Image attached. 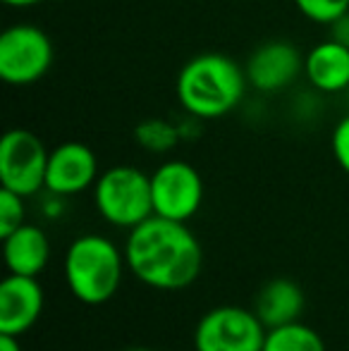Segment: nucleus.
<instances>
[{"label":"nucleus","mask_w":349,"mask_h":351,"mask_svg":"<svg viewBox=\"0 0 349 351\" xmlns=\"http://www.w3.org/2000/svg\"><path fill=\"white\" fill-rule=\"evenodd\" d=\"M125 261L141 285L158 291H180L199 278L204 251L186 222L151 215L130 230Z\"/></svg>","instance_id":"nucleus-1"},{"label":"nucleus","mask_w":349,"mask_h":351,"mask_svg":"<svg viewBox=\"0 0 349 351\" xmlns=\"http://www.w3.org/2000/svg\"><path fill=\"white\" fill-rule=\"evenodd\" d=\"M247 82V72L228 56L204 53L182 67L177 77V98L189 115L213 120L237 108Z\"/></svg>","instance_id":"nucleus-2"},{"label":"nucleus","mask_w":349,"mask_h":351,"mask_svg":"<svg viewBox=\"0 0 349 351\" xmlns=\"http://www.w3.org/2000/svg\"><path fill=\"white\" fill-rule=\"evenodd\" d=\"M154 215L189 222L204 201V182L196 167L184 160H168L151 175Z\"/></svg>","instance_id":"nucleus-8"},{"label":"nucleus","mask_w":349,"mask_h":351,"mask_svg":"<svg viewBox=\"0 0 349 351\" xmlns=\"http://www.w3.org/2000/svg\"><path fill=\"white\" fill-rule=\"evenodd\" d=\"M302 56L287 41H268L254 51L247 65V79L258 91H280L302 72Z\"/></svg>","instance_id":"nucleus-11"},{"label":"nucleus","mask_w":349,"mask_h":351,"mask_svg":"<svg viewBox=\"0 0 349 351\" xmlns=\"http://www.w3.org/2000/svg\"><path fill=\"white\" fill-rule=\"evenodd\" d=\"M304 70L318 91H342L349 86V46L337 38L318 43L304 60Z\"/></svg>","instance_id":"nucleus-14"},{"label":"nucleus","mask_w":349,"mask_h":351,"mask_svg":"<svg viewBox=\"0 0 349 351\" xmlns=\"http://www.w3.org/2000/svg\"><path fill=\"white\" fill-rule=\"evenodd\" d=\"M265 325L256 311L218 306L201 315L194 330L196 351H263Z\"/></svg>","instance_id":"nucleus-5"},{"label":"nucleus","mask_w":349,"mask_h":351,"mask_svg":"<svg viewBox=\"0 0 349 351\" xmlns=\"http://www.w3.org/2000/svg\"><path fill=\"white\" fill-rule=\"evenodd\" d=\"M304 308H306V296L302 287L287 278L270 280L268 285H263L256 296V306H254L265 330L297 323L302 320Z\"/></svg>","instance_id":"nucleus-13"},{"label":"nucleus","mask_w":349,"mask_h":351,"mask_svg":"<svg viewBox=\"0 0 349 351\" xmlns=\"http://www.w3.org/2000/svg\"><path fill=\"white\" fill-rule=\"evenodd\" d=\"M127 268L125 251L103 234H82L67 246L62 273L80 304L103 306L117 294Z\"/></svg>","instance_id":"nucleus-3"},{"label":"nucleus","mask_w":349,"mask_h":351,"mask_svg":"<svg viewBox=\"0 0 349 351\" xmlns=\"http://www.w3.org/2000/svg\"><path fill=\"white\" fill-rule=\"evenodd\" d=\"M98 180L96 153L80 141H67L53 148L48 156L46 189L53 196H72L86 191Z\"/></svg>","instance_id":"nucleus-9"},{"label":"nucleus","mask_w":349,"mask_h":351,"mask_svg":"<svg viewBox=\"0 0 349 351\" xmlns=\"http://www.w3.org/2000/svg\"><path fill=\"white\" fill-rule=\"evenodd\" d=\"M5 5H10V8H32V5L41 3V0H3Z\"/></svg>","instance_id":"nucleus-21"},{"label":"nucleus","mask_w":349,"mask_h":351,"mask_svg":"<svg viewBox=\"0 0 349 351\" xmlns=\"http://www.w3.org/2000/svg\"><path fill=\"white\" fill-rule=\"evenodd\" d=\"M24 225V196L10 189H0V237L12 234Z\"/></svg>","instance_id":"nucleus-17"},{"label":"nucleus","mask_w":349,"mask_h":351,"mask_svg":"<svg viewBox=\"0 0 349 351\" xmlns=\"http://www.w3.org/2000/svg\"><path fill=\"white\" fill-rule=\"evenodd\" d=\"M43 287L38 278L12 275L0 282V332L22 337L43 313Z\"/></svg>","instance_id":"nucleus-10"},{"label":"nucleus","mask_w":349,"mask_h":351,"mask_svg":"<svg viewBox=\"0 0 349 351\" xmlns=\"http://www.w3.org/2000/svg\"><path fill=\"white\" fill-rule=\"evenodd\" d=\"M136 139L141 141V146H146L149 151H168L175 143V130L165 122H144L136 130Z\"/></svg>","instance_id":"nucleus-18"},{"label":"nucleus","mask_w":349,"mask_h":351,"mask_svg":"<svg viewBox=\"0 0 349 351\" xmlns=\"http://www.w3.org/2000/svg\"><path fill=\"white\" fill-rule=\"evenodd\" d=\"M0 351H22L17 335H5L0 332Z\"/></svg>","instance_id":"nucleus-20"},{"label":"nucleus","mask_w":349,"mask_h":351,"mask_svg":"<svg viewBox=\"0 0 349 351\" xmlns=\"http://www.w3.org/2000/svg\"><path fill=\"white\" fill-rule=\"evenodd\" d=\"M3 258L8 273L38 278L51 261V241L38 225L24 222L12 234L3 237Z\"/></svg>","instance_id":"nucleus-12"},{"label":"nucleus","mask_w":349,"mask_h":351,"mask_svg":"<svg viewBox=\"0 0 349 351\" xmlns=\"http://www.w3.org/2000/svg\"><path fill=\"white\" fill-rule=\"evenodd\" d=\"M93 204L112 227L132 230L154 215L151 175L132 165L110 167L93 184Z\"/></svg>","instance_id":"nucleus-4"},{"label":"nucleus","mask_w":349,"mask_h":351,"mask_svg":"<svg viewBox=\"0 0 349 351\" xmlns=\"http://www.w3.org/2000/svg\"><path fill=\"white\" fill-rule=\"evenodd\" d=\"M333 156H335L337 165L349 175V115L342 117L333 132Z\"/></svg>","instance_id":"nucleus-19"},{"label":"nucleus","mask_w":349,"mask_h":351,"mask_svg":"<svg viewBox=\"0 0 349 351\" xmlns=\"http://www.w3.org/2000/svg\"><path fill=\"white\" fill-rule=\"evenodd\" d=\"M299 12L318 24H335L349 12V0H294Z\"/></svg>","instance_id":"nucleus-16"},{"label":"nucleus","mask_w":349,"mask_h":351,"mask_svg":"<svg viewBox=\"0 0 349 351\" xmlns=\"http://www.w3.org/2000/svg\"><path fill=\"white\" fill-rule=\"evenodd\" d=\"M53 62L51 38L38 27L17 24L0 34V77L12 86H29Z\"/></svg>","instance_id":"nucleus-7"},{"label":"nucleus","mask_w":349,"mask_h":351,"mask_svg":"<svg viewBox=\"0 0 349 351\" xmlns=\"http://www.w3.org/2000/svg\"><path fill=\"white\" fill-rule=\"evenodd\" d=\"M56 3H62V0H56Z\"/></svg>","instance_id":"nucleus-23"},{"label":"nucleus","mask_w":349,"mask_h":351,"mask_svg":"<svg viewBox=\"0 0 349 351\" xmlns=\"http://www.w3.org/2000/svg\"><path fill=\"white\" fill-rule=\"evenodd\" d=\"M48 156L43 141L29 130H10L0 141V184L19 196L46 189Z\"/></svg>","instance_id":"nucleus-6"},{"label":"nucleus","mask_w":349,"mask_h":351,"mask_svg":"<svg viewBox=\"0 0 349 351\" xmlns=\"http://www.w3.org/2000/svg\"><path fill=\"white\" fill-rule=\"evenodd\" d=\"M127 351H154V349H146V347H134V349H127Z\"/></svg>","instance_id":"nucleus-22"},{"label":"nucleus","mask_w":349,"mask_h":351,"mask_svg":"<svg viewBox=\"0 0 349 351\" xmlns=\"http://www.w3.org/2000/svg\"><path fill=\"white\" fill-rule=\"evenodd\" d=\"M263 351H326V342L316 330L297 320V323L270 328L265 332Z\"/></svg>","instance_id":"nucleus-15"}]
</instances>
